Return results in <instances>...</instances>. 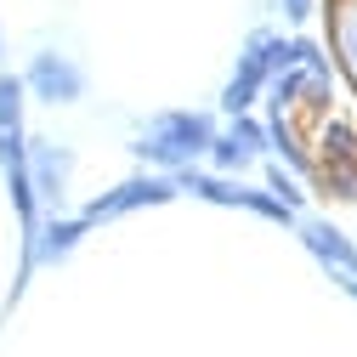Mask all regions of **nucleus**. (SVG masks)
<instances>
[{
	"label": "nucleus",
	"mask_w": 357,
	"mask_h": 357,
	"mask_svg": "<svg viewBox=\"0 0 357 357\" xmlns=\"http://www.w3.org/2000/svg\"><path fill=\"white\" fill-rule=\"evenodd\" d=\"M210 137H215V125L204 119V114H193V108H170V114H159L142 137H137V159H148V165H159V170H182V165H193L199 153H210Z\"/></svg>",
	"instance_id": "nucleus-1"
},
{
	"label": "nucleus",
	"mask_w": 357,
	"mask_h": 357,
	"mask_svg": "<svg viewBox=\"0 0 357 357\" xmlns=\"http://www.w3.org/2000/svg\"><path fill=\"white\" fill-rule=\"evenodd\" d=\"M318 148H324V159H312V176H318V188L351 204V199H357V137H351L340 119H324Z\"/></svg>",
	"instance_id": "nucleus-2"
},
{
	"label": "nucleus",
	"mask_w": 357,
	"mask_h": 357,
	"mask_svg": "<svg viewBox=\"0 0 357 357\" xmlns=\"http://www.w3.org/2000/svg\"><path fill=\"white\" fill-rule=\"evenodd\" d=\"M176 193V176H130L125 188H114V193H102V199H91L85 204V221H114V215H125V210H142V204H170Z\"/></svg>",
	"instance_id": "nucleus-3"
},
{
	"label": "nucleus",
	"mask_w": 357,
	"mask_h": 357,
	"mask_svg": "<svg viewBox=\"0 0 357 357\" xmlns=\"http://www.w3.org/2000/svg\"><path fill=\"white\" fill-rule=\"evenodd\" d=\"M23 91H34L40 102H79L85 97V74L68 63V57H57V52H40L34 63H29V74H23Z\"/></svg>",
	"instance_id": "nucleus-4"
},
{
	"label": "nucleus",
	"mask_w": 357,
	"mask_h": 357,
	"mask_svg": "<svg viewBox=\"0 0 357 357\" xmlns=\"http://www.w3.org/2000/svg\"><path fill=\"white\" fill-rule=\"evenodd\" d=\"M68 170H74L68 148H57V142H34L29 148V182H34V193H46L52 204H63V193H68Z\"/></svg>",
	"instance_id": "nucleus-5"
},
{
	"label": "nucleus",
	"mask_w": 357,
	"mask_h": 357,
	"mask_svg": "<svg viewBox=\"0 0 357 357\" xmlns=\"http://www.w3.org/2000/svg\"><path fill=\"white\" fill-rule=\"evenodd\" d=\"M261 85H266V63H261V52L250 46V52L238 57V74L227 79V91H221V108H227V114H250Z\"/></svg>",
	"instance_id": "nucleus-6"
},
{
	"label": "nucleus",
	"mask_w": 357,
	"mask_h": 357,
	"mask_svg": "<svg viewBox=\"0 0 357 357\" xmlns=\"http://www.w3.org/2000/svg\"><path fill=\"white\" fill-rule=\"evenodd\" d=\"M85 227H91V221H52L46 233H34V261H57V255H68L79 238H85Z\"/></svg>",
	"instance_id": "nucleus-7"
},
{
	"label": "nucleus",
	"mask_w": 357,
	"mask_h": 357,
	"mask_svg": "<svg viewBox=\"0 0 357 357\" xmlns=\"http://www.w3.org/2000/svg\"><path fill=\"white\" fill-rule=\"evenodd\" d=\"M0 130H23V79L0 74Z\"/></svg>",
	"instance_id": "nucleus-8"
},
{
	"label": "nucleus",
	"mask_w": 357,
	"mask_h": 357,
	"mask_svg": "<svg viewBox=\"0 0 357 357\" xmlns=\"http://www.w3.org/2000/svg\"><path fill=\"white\" fill-rule=\"evenodd\" d=\"M210 159H215V170H244L255 153H250V148H238L233 137H210Z\"/></svg>",
	"instance_id": "nucleus-9"
},
{
	"label": "nucleus",
	"mask_w": 357,
	"mask_h": 357,
	"mask_svg": "<svg viewBox=\"0 0 357 357\" xmlns=\"http://www.w3.org/2000/svg\"><path fill=\"white\" fill-rule=\"evenodd\" d=\"M266 193H278V199H284L295 215H301V204H306V193H301V188L289 182V176H284V165H273V170H266Z\"/></svg>",
	"instance_id": "nucleus-10"
},
{
	"label": "nucleus",
	"mask_w": 357,
	"mask_h": 357,
	"mask_svg": "<svg viewBox=\"0 0 357 357\" xmlns=\"http://www.w3.org/2000/svg\"><path fill=\"white\" fill-rule=\"evenodd\" d=\"M227 137H233L238 148H250V153H261V148H266V130H261L250 114H233V130H227Z\"/></svg>",
	"instance_id": "nucleus-11"
},
{
	"label": "nucleus",
	"mask_w": 357,
	"mask_h": 357,
	"mask_svg": "<svg viewBox=\"0 0 357 357\" xmlns=\"http://www.w3.org/2000/svg\"><path fill=\"white\" fill-rule=\"evenodd\" d=\"M312 12H318V0H284V17L289 23H306Z\"/></svg>",
	"instance_id": "nucleus-12"
}]
</instances>
